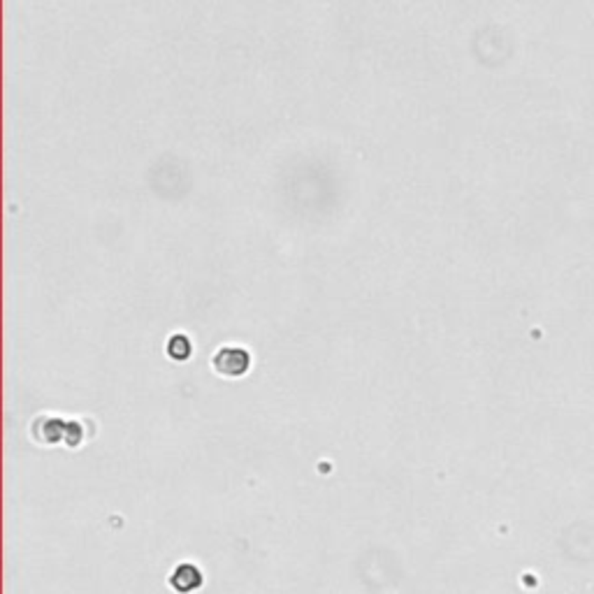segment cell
I'll return each instance as SVG.
<instances>
[{
    "label": "cell",
    "instance_id": "6da1fadb",
    "mask_svg": "<svg viewBox=\"0 0 594 594\" xmlns=\"http://www.w3.org/2000/svg\"><path fill=\"white\" fill-rule=\"evenodd\" d=\"M214 370L223 376H241L249 370V353L244 348H221L214 358Z\"/></svg>",
    "mask_w": 594,
    "mask_h": 594
},
{
    "label": "cell",
    "instance_id": "7a4b0ae2",
    "mask_svg": "<svg viewBox=\"0 0 594 594\" xmlns=\"http://www.w3.org/2000/svg\"><path fill=\"white\" fill-rule=\"evenodd\" d=\"M200 583H202V578H200V571H198L195 566H190V564H181L177 571H174V576H172V585L179 592L195 590Z\"/></svg>",
    "mask_w": 594,
    "mask_h": 594
}]
</instances>
